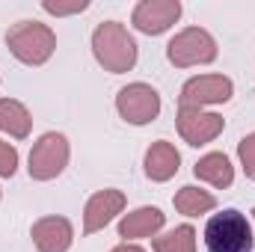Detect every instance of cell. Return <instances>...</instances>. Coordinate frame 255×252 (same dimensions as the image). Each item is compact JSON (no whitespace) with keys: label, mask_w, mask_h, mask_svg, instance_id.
<instances>
[{"label":"cell","mask_w":255,"mask_h":252,"mask_svg":"<svg viewBox=\"0 0 255 252\" xmlns=\"http://www.w3.org/2000/svg\"><path fill=\"white\" fill-rule=\"evenodd\" d=\"M92 54L107 71L122 74L130 71L136 63V42L119 21H104L92 33Z\"/></svg>","instance_id":"1"},{"label":"cell","mask_w":255,"mask_h":252,"mask_svg":"<svg viewBox=\"0 0 255 252\" xmlns=\"http://www.w3.org/2000/svg\"><path fill=\"white\" fill-rule=\"evenodd\" d=\"M205 247L208 252H253L250 220L235 208L214 214L205 226Z\"/></svg>","instance_id":"2"},{"label":"cell","mask_w":255,"mask_h":252,"mask_svg":"<svg viewBox=\"0 0 255 252\" xmlns=\"http://www.w3.org/2000/svg\"><path fill=\"white\" fill-rule=\"evenodd\" d=\"M6 45L9 51L27 65H42L51 60L54 48H57V36L51 27L39 24V21H18L15 27H9L6 33Z\"/></svg>","instance_id":"3"},{"label":"cell","mask_w":255,"mask_h":252,"mask_svg":"<svg viewBox=\"0 0 255 252\" xmlns=\"http://www.w3.org/2000/svg\"><path fill=\"white\" fill-rule=\"evenodd\" d=\"M166 57H169V63L178 65V68L214 63V60H217V42L211 39L208 30H202V27H187V30H181V33L166 45Z\"/></svg>","instance_id":"4"},{"label":"cell","mask_w":255,"mask_h":252,"mask_svg":"<svg viewBox=\"0 0 255 252\" xmlns=\"http://www.w3.org/2000/svg\"><path fill=\"white\" fill-rule=\"evenodd\" d=\"M65 163H68V139H65L63 133H45L36 145H33V151H30V178H36V181H51V178H57L60 172L65 169Z\"/></svg>","instance_id":"5"},{"label":"cell","mask_w":255,"mask_h":252,"mask_svg":"<svg viewBox=\"0 0 255 252\" xmlns=\"http://www.w3.org/2000/svg\"><path fill=\"white\" fill-rule=\"evenodd\" d=\"M116 110L130 125H145V122H151L160 113V95L151 86H145V83H130L125 89H119Z\"/></svg>","instance_id":"6"},{"label":"cell","mask_w":255,"mask_h":252,"mask_svg":"<svg viewBox=\"0 0 255 252\" xmlns=\"http://www.w3.org/2000/svg\"><path fill=\"white\" fill-rule=\"evenodd\" d=\"M232 80L223 77V74H205V77H193L184 83L181 89V107H199L202 104H223L232 98Z\"/></svg>","instance_id":"7"},{"label":"cell","mask_w":255,"mask_h":252,"mask_svg":"<svg viewBox=\"0 0 255 252\" xmlns=\"http://www.w3.org/2000/svg\"><path fill=\"white\" fill-rule=\"evenodd\" d=\"M181 15V3L178 0H142L133 9V27L139 33L157 36L163 30H169Z\"/></svg>","instance_id":"8"},{"label":"cell","mask_w":255,"mask_h":252,"mask_svg":"<svg viewBox=\"0 0 255 252\" xmlns=\"http://www.w3.org/2000/svg\"><path fill=\"white\" fill-rule=\"evenodd\" d=\"M223 116L217 113H205L199 107H181L178 110V133L184 136V142L190 145H205L214 136L223 133Z\"/></svg>","instance_id":"9"},{"label":"cell","mask_w":255,"mask_h":252,"mask_svg":"<svg viewBox=\"0 0 255 252\" xmlns=\"http://www.w3.org/2000/svg\"><path fill=\"white\" fill-rule=\"evenodd\" d=\"M122 208H125V196L119 190H101V193H95L86 202V211H83V232L86 235L101 232L116 214H122Z\"/></svg>","instance_id":"10"},{"label":"cell","mask_w":255,"mask_h":252,"mask_svg":"<svg viewBox=\"0 0 255 252\" xmlns=\"http://www.w3.org/2000/svg\"><path fill=\"white\" fill-rule=\"evenodd\" d=\"M33 244L39 252H65L71 247V223L65 217H42L39 223H33Z\"/></svg>","instance_id":"11"},{"label":"cell","mask_w":255,"mask_h":252,"mask_svg":"<svg viewBox=\"0 0 255 252\" xmlns=\"http://www.w3.org/2000/svg\"><path fill=\"white\" fill-rule=\"evenodd\" d=\"M178 163H181V154L175 151L172 142H154L148 151H145V175L151 181H169L175 172H178Z\"/></svg>","instance_id":"12"},{"label":"cell","mask_w":255,"mask_h":252,"mask_svg":"<svg viewBox=\"0 0 255 252\" xmlns=\"http://www.w3.org/2000/svg\"><path fill=\"white\" fill-rule=\"evenodd\" d=\"M163 220L166 217L160 214V208H136L119 223V235L122 238H148L163 226Z\"/></svg>","instance_id":"13"},{"label":"cell","mask_w":255,"mask_h":252,"mask_svg":"<svg viewBox=\"0 0 255 252\" xmlns=\"http://www.w3.org/2000/svg\"><path fill=\"white\" fill-rule=\"evenodd\" d=\"M193 172H196V178H202V181H208V184H214V187H229V184L235 181V169H232V163H229V157H226L223 151L205 154V157L193 166Z\"/></svg>","instance_id":"14"},{"label":"cell","mask_w":255,"mask_h":252,"mask_svg":"<svg viewBox=\"0 0 255 252\" xmlns=\"http://www.w3.org/2000/svg\"><path fill=\"white\" fill-rule=\"evenodd\" d=\"M30 125H33V119H30V113H27V107L21 101H15V98L0 101V130L24 139L30 133Z\"/></svg>","instance_id":"15"},{"label":"cell","mask_w":255,"mask_h":252,"mask_svg":"<svg viewBox=\"0 0 255 252\" xmlns=\"http://www.w3.org/2000/svg\"><path fill=\"white\" fill-rule=\"evenodd\" d=\"M217 205V199L208 193V190L199 187H181L175 193V208L187 217H199V214H208L211 208Z\"/></svg>","instance_id":"16"},{"label":"cell","mask_w":255,"mask_h":252,"mask_svg":"<svg viewBox=\"0 0 255 252\" xmlns=\"http://www.w3.org/2000/svg\"><path fill=\"white\" fill-rule=\"evenodd\" d=\"M154 252H196V232L190 226H178L169 235H160L151 241Z\"/></svg>","instance_id":"17"},{"label":"cell","mask_w":255,"mask_h":252,"mask_svg":"<svg viewBox=\"0 0 255 252\" xmlns=\"http://www.w3.org/2000/svg\"><path fill=\"white\" fill-rule=\"evenodd\" d=\"M238 154H241V163H244V172L247 178L255 181V133H247L238 145Z\"/></svg>","instance_id":"18"},{"label":"cell","mask_w":255,"mask_h":252,"mask_svg":"<svg viewBox=\"0 0 255 252\" xmlns=\"http://www.w3.org/2000/svg\"><path fill=\"white\" fill-rule=\"evenodd\" d=\"M15 169H18V151H15L9 142L0 139V175H3V178H12Z\"/></svg>","instance_id":"19"},{"label":"cell","mask_w":255,"mask_h":252,"mask_svg":"<svg viewBox=\"0 0 255 252\" xmlns=\"http://www.w3.org/2000/svg\"><path fill=\"white\" fill-rule=\"evenodd\" d=\"M42 9L51 12V15H74V12H83V9H86V0H71V3H63V0H45Z\"/></svg>","instance_id":"20"},{"label":"cell","mask_w":255,"mask_h":252,"mask_svg":"<svg viewBox=\"0 0 255 252\" xmlns=\"http://www.w3.org/2000/svg\"><path fill=\"white\" fill-rule=\"evenodd\" d=\"M110 252H142L139 247H130V244H122V247H116V250H110Z\"/></svg>","instance_id":"21"},{"label":"cell","mask_w":255,"mask_h":252,"mask_svg":"<svg viewBox=\"0 0 255 252\" xmlns=\"http://www.w3.org/2000/svg\"><path fill=\"white\" fill-rule=\"evenodd\" d=\"M253 217H255V208H253Z\"/></svg>","instance_id":"22"}]
</instances>
